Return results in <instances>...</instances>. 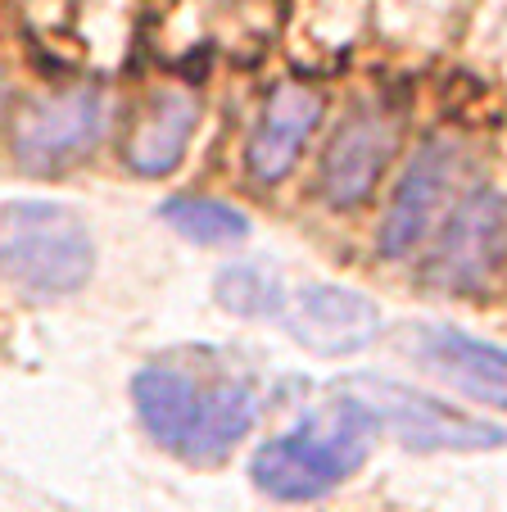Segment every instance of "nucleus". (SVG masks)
Segmentation results:
<instances>
[{"mask_svg":"<svg viewBox=\"0 0 507 512\" xmlns=\"http://www.w3.org/2000/svg\"><path fill=\"white\" fill-rule=\"evenodd\" d=\"M132 399L154 445L191 467H218L259 417L254 386L173 363H150L136 372Z\"/></svg>","mask_w":507,"mask_h":512,"instance_id":"f257e3e1","label":"nucleus"},{"mask_svg":"<svg viewBox=\"0 0 507 512\" xmlns=\"http://www.w3.org/2000/svg\"><path fill=\"white\" fill-rule=\"evenodd\" d=\"M381 431V417L363 404V399L345 395L326 404L322 413H308L286 435L268 440L254 454V485L268 499L281 503H308L331 494L335 485H345L358 467L367 463Z\"/></svg>","mask_w":507,"mask_h":512,"instance_id":"f03ea898","label":"nucleus"},{"mask_svg":"<svg viewBox=\"0 0 507 512\" xmlns=\"http://www.w3.org/2000/svg\"><path fill=\"white\" fill-rule=\"evenodd\" d=\"M91 236L77 213L46 200L5 204V272L32 295H68L91 277Z\"/></svg>","mask_w":507,"mask_h":512,"instance_id":"7ed1b4c3","label":"nucleus"},{"mask_svg":"<svg viewBox=\"0 0 507 512\" xmlns=\"http://www.w3.org/2000/svg\"><path fill=\"white\" fill-rule=\"evenodd\" d=\"M354 390H363V404L399 435L408 449H421V454H435V449H498L507 440L503 426L480 422V417H467L458 408L440 404V399L421 395L412 386H399V381L385 377H358Z\"/></svg>","mask_w":507,"mask_h":512,"instance_id":"20e7f679","label":"nucleus"},{"mask_svg":"<svg viewBox=\"0 0 507 512\" xmlns=\"http://www.w3.org/2000/svg\"><path fill=\"white\" fill-rule=\"evenodd\" d=\"M100 132H105V105L91 87H77L23 109L14 118L10 145L23 168L41 173V168H59L64 159L87 155L100 141Z\"/></svg>","mask_w":507,"mask_h":512,"instance_id":"39448f33","label":"nucleus"},{"mask_svg":"<svg viewBox=\"0 0 507 512\" xmlns=\"http://www.w3.org/2000/svg\"><path fill=\"white\" fill-rule=\"evenodd\" d=\"M458 164H462V150L453 141H426L412 155L408 173H403L399 191H394L390 209H385V223H381V254L385 259H408L431 223L440 218L444 200H449L453 182H458Z\"/></svg>","mask_w":507,"mask_h":512,"instance_id":"423d86ee","label":"nucleus"},{"mask_svg":"<svg viewBox=\"0 0 507 512\" xmlns=\"http://www.w3.org/2000/svg\"><path fill=\"white\" fill-rule=\"evenodd\" d=\"M507 250V200L494 191H476L453 209L440 236L431 277L449 290H476L498 268Z\"/></svg>","mask_w":507,"mask_h":512,"instance_id":"0eeeda50","label":"nucleus"},{"mask_svg":"<svg viewBox=\"0 0 507 512\" xmlns=\"http://www.w3.org/2000/svg\"><path fill=\"white\" fill-rule=\"evenodd\" d=\"M286 331L308 345L313 354L340 358V354H358L376 340L381 331V313L367 295L345 286H308L295 295L286 313Z\"/></svg>","mask_w":507,"mask_h":512,"instance_id":"6e6552de","label":"nucleus"},{"mask_svg":"<svg viewBox=\"0 0 507 512\" xmlns=\"http://www.w3.org/2000/svg\"><path fill=\"white\" fill-rule=\"evenodd\" d=\"M394 150V127L381 114H354L340 132L331 136L322 155V195L335 209L367 200V191L376 186L385 159Z\"/></svg>","mask_w":507,"mask_h":512,"instance_id":"1a4fd4ad","label":"nucleus"},{"mask_svg":"<svg viewBox=\"0 0 507 512\" xmlns=\"http://www.w3.org/2000/svg\"><path fill=\"white\" fill-rule=\"evenodd\" d=\"M317 118H322V96H317L313 87L286 82V87L272 91V100L263 105V118L245 150L249 177H254V182H277V177H286L295 155L304 150V141L313 136Z\"/></svg>","mask_w":507,"mask_h":512,"instance_id":"9d476101","label":"nucleus"},{"mask_svg":"<svg viewBox=\"0 0 507 512\" xmlns=\"http://www.w3.org/2000/svg\"><path fill=\"white\" fill-rule=\"evenodd\" d=\"M421 354L440 377H449L458 390H467L480 404L507 408V349L489 345V340H476L467 331H426L421 336Z\"/></svg>","mask_w":507,"mask_h":512,"instance_id":"9b49d317","label":"nucleus"},{"mask_svg":"<svg viewBox=\"0 0 507 512\" xmlns=\"http://www.w3.org/2000/svg\"><path fill=\"white\" fill-rule=\"evenodd\" d=\"M191 132H195V100L186 91H163L150 105V114L136 123L132 141H127V164L141 177L173 173L186 155Z\"/></svg>","mask_w":507,"mask_h":512,"instance_id":"f8f14e48","label":"nucleus"},{"mask_svg":"<svg viewBox=\"0 0 507 512\" xmlns=\"http://www.w3.org/2000/svg\"><path fill=\"white\" fill-rule=\"evenodd\" d=\"M163 223L177 236L195 245H231L249 236V218L222 200H200V195H182V200L163 204Z\"/></svg>","mask_w":507,"mask_h":512,"instance_id":"ddd939ff","label":"nucleus"},{"mask_svg":"<svg viewBox=\"0 0 507 512\" xmlns=\"http://www.w3.org/2000/svg\"><path fill=\"white\" fill-rule=\"evenodd\" d=\"M218 304L240 318H277L286 295H281L277 272L259 268V263H231L218 277Z\"/></svg>","mask_w":507,"mask_h":512,"instance_id":"4468645a","label":"nucleus"}]
</instances>
